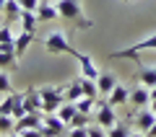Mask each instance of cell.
Returning a JSON list of instances; mask_svg holds the SVG:
<instances>
[{
    "label": "cell",
    "instance_id": "1",
    "mask_svg": "<svg viewBox=\"0 0 156 137\" xmlns=\"http://www.w3.org/2000/svg\"><path fill=\"white\" fill-rule=\"evenodd\" d=\"M57 3V11H60V18L70 21L76 28H91L94 21L83 13V5H81V0H55Z\"/></svg>",
    "mask_w": 156,
    "mask_h": 137
},
{
    "label": "cell",
    "instance_id": "2",
    "mask_svg": "<svg viewBox=\"0 0 156 137\" xmlns=\"http://www.w3.org/2000/svg\"><path fill=\"white\" fill-rule=\"evenodd\" d=\"M44 49L50 55H70V57H78V49L68 42L65 31H52L50 36H44Z\"/></svg>",
    "mask_w": 156,
    "mask_h": 137
},
{
    "label": "cell",
    "instance_id": "3",
    "mask_svg": "<svg viewBox=\"0 0 156 137\" xmlns=\"http://www.w3.org/2000/svg\"><path fill=\"white\" fill-rule=\"evenodd\" d=\"M39 93H42V111H44V114H55V111L65 104V88L62 85L39 88Z\"/></svg>",
    "mask_w": 156,
    "mask_h": 137
},
{
    "label": "cell",
    "instance_id": "4",
    "mask_svg": "<svg viewBox=\"0 0 156 137\" xmlns=\"http://www.w3.org/2000/svg\"><path fill=\"white\" fill-rule=\"evenodd\" d=\"M148 49H156V34H151V36H146V39H140V42L130 44V47H125V49L112 52V57H115V60H125V57H133V60H135L140 52H148Z\"/></svg>",
    "mask_w": 156,
    "mask_h": 137
},
{
    "label": "cell",
    "instance_id": "5",
    "mask_svg": "<svg viewBox=\"0 0 156 137\" xmlns=\"http://www.w3.org/2000/svg\"><path fill=\"white\" fill-rule=\"evenodd\" d=\"M94 122L96 124H101L104 129H109V127L117 124V114H115V106L109 104V101L101 96L99 101H96V114H94Z\"/></svg>",
    "mask_w": 156,
    "mask_h": 137
},
{
    "label": "cell",
    "instance_id": "6",
    "mask_svg": "<svg viewBox=\"0 0 156 137\" xmlns=\"http://www.w3.org/2000/svg\"><path fill=\"white\" fill-rule=\"evenodd\" d=\"M0 114H11L13 119H21L26 114V109H23V93H16V91L5 93V101L0 104Z\"/></svg>",
    "mask_w": 156,
    "mask_h": 137
},
{
    "label": "cell",
    "instance_id": "7",
    "mask_svg": "<svg viewBox=\"0 0 156 137\" xmlns=\"http://www.w3.org/2000/svg\"><path fill=\"white\" fill-rule=\"evenodd\" d=\"M39 132L44 137H57V135H68V124L55 114H44V122H42V127H39Z\"/></svg>",
    "mask_w": 156,
    "mask_h": 137
},
{
    "label": "cell",
    "instance_id": "8",
    "mask_svg": "<svg viewBox=\"0 0 156 137\" xmlns=\"http://www.w3.org/2000/svg\"><path fill=\"white\" fill-rule=\"evenodd\" d=\"M130 104L135 106V109H146V106H151V88L148 85H135L130 88Z\"/></svg>",
    "mask_w": 156,
    "mask_h": 137
},
{
    "label": "cell",
    "instance_id": "9",
    "mask_svg": "<svg viewBox=\"0 0 156 137\" xmlns=\"http://www.w3.org/2000/svg\"><path fill=\"white\" fill-rule=\"evenodd\" d=\"M154 122H156L154 109H138V111H135V116H133V124H135V129H138V132H148Z\"/></svg>",
    "mask_w": 156,
    "mask_h": 137
},
{
    "label": "cell",
    "instance_id": "10",
    "mask_svg": "<svg viewBox=\"0 0 156 137\" xmlns=\"http://www.w3.org/2000/svg\"><path fill=\"white\" fill-rule=\"evenodd\" d=\"M23 109H26V114L42 111V93H39V88H26L23 91Z\"/></svg>",
    "mask_w": 156,
    "mask_h": 137
},
{
    "label": "cell",
    "instance_id": "11",
    "mask_svg": "<svg viewBox=\"0 0 156 137\" xmlns=\"http://www.w3.org/2000/svg\"><path fill=\"white\" fill-rule=\"evenodd\" d=\"M37 18H39V21H55V18H60V11H57V3H52V0H39Z\"/></svg>",
    "mask_w": 156,
    "mask_h": 137
},
{
    "label": "cell",
    "instance_id": "12",
    "mask_svg": "<svg viewBox=\"0 0 156 137\" xmlns=\"http://www.w3.org/2000/svg\"><path fill=\"white\" fill-rule=\"evenodd\" d=\"M135 65H138V78H140V83L148 85V88H154V85H156V65H143L138 57H135Z\"/></svg>",
    "mask_w": 156,
    "mask_h": 137
},
{
    "label": "cell",
    "instance_id": "13",
    "mask_svg": "<svg viewBox=\"0 0 156 137\" xmlns=\"http://www.w3.org/2000/svg\"><path fill=\"white\" fill-rule=\"evenodd\" d=\"M76 60L81 62V75L91 78V80H96V78L101 75V70H99V67L94 65V60H91L89 55H81V52H78V57H76Z\"/></svg>",
    "mask_w": 156,
    "mask_h": 137
},
{
    "label": "cell",
    "instance_id": "14",
    "mask_svg": "<svg viewBox=\"0 0 156 137\" xmlns=\"http://www.w3.org/2000/svg\"><path fill=\"white\" fill-rule=\"evenodd\" d=\"M117 85V75L115 72H101L99 78H96V88H99V96H109L112 93V88Z\"/></svg>",
    "mask_w": 156,
    "mask_h": 137
},
{
    "label": "cell",
    "instance_id": "15",
    "mask_svg": "<svg viewBox=\"0 0 156 137\" xmlns=\"http://www.w3.org/2000/svg\"><path fill=\"white\" fill-rule=\"evenodd\" d=\"M104 99L109 101L112 106H122V104H128V101H130V88H125V85H120V83H117V85L112 88V93L104 96Z\"/></svg>",
    "mask_w": 156,
    "mask_h": 137
},
{
    "label": "cell",
    "instance_id": "16",
    "mask_svg": "<svg viewBox=\"0 0 156 137\" xmlns=\"http://www.w3.org/2000/svg\"><path fill=\"white\" fill-rule=\"evenodd\" d=\"M34 39H37V34H34V31H21V34L16 36V55H18V57L29 49V44H31Z\"/></svg>",
    "mask_w": 156,
    "mask_h": 137
},
{
    "label": "cell",
    "instance_id": "17",
    "mask_svg": "<svg viewBox=\"0 0 156 137\" xmlns=\"http://www.w3.org/2000/svg\"><path fill=\"white\" fill-rule=\"evenodd\" d=\"M65 99L68 101L83 99V83H81V78H76L73 83H68V85H65Z\"/></svg>",
    "mask_w": 156,
    "mask_h": 137
},
{
    "label": "cell",
    "instance_id": "18",
    "mask_svg": "<svg viewBox=\"0 0 156 137\" xmlns=\"http://www.w3.org/2000/svg\"><path fill=\"white\" fill-rule=\"evenodd\" d=\"M3 13H5L8 21H18V18H21V13H23V8H21V3H18V0H5Z\"/></svg>",
    "mask_w": 156,
    "mask_h": 137
},
{
    "label": "cell",
    "instance_id": "19",
    "mask_svg": "<svg viewBox=\"0 0 156 137\" xmlns=\"http://www.w3.org/2000/svg\"><path fill=\"white\" fill-rule=\"evenodd\" d=\"M18 21H21L23 31H37V23H39V18H37V13H34V11H23Z\"/></svg>",
    "mask_w": 156,
    "mask_h": 137
},
{
    "label": "cell",
    "instance_id": "20",
    "mask_svg": "<svg viewBox=\"0 0 156 137\" xmlns=\"http://www.w3.org/2000/svg\"><path fill=\"white\" fill-rule=\"evenodd\" d=\"M76 114H78V109H76V104H73V101H68V104H62L60 109H57V116H60L65 124H70Z\"/></svg>",
    "mask_w": 156,
    "mask_h": 137
},
{
    "label": "cell",
    "instance_id": "21",
    "mask_svg": "<svg viewBox=\"0 0 156 137\" xmlns=\"http://www.w3.org/2000/svg\"><path fill=\"white\" fill-rule=\"evenodd\" d=\"M13 132H16V119H13L11 114H0V135L8 137V135H13Z\"/></svg>",
    "mask_w": 156,
    "mask_h": 137
},
{
    "label": "cell",
    "instance_id": "22",
    "mask_svg": "<svg viewBox=\"0 0 156 137\" xmlns=\"http://www.w3.org/2000/svg\"><path fill=\"white\" fill-rule=\"evenodd\" d=\"M16 65H18L16 52H0V70H13Z\"/></svg>",
    "mask_w": 156,
    "mask_h": 137
},
{
    "label": "cell",
    "instance_id": "23",
    "mask_svg": "<svg viewBox=\"0 0 156 137\" xmlns=\"http://www.w3.org/2000/svg\"><path fill=\"white\" fill-rule=\"evenodd\" d=\"M107 135L109 137H130V122H117L115 127L107 129Z\"/></svg>",
    "mask_w": 156,
    "mask_h": 137
},
{
    "label": "cell",
    "instance_id": "24",
    "mask_svg": "<svg viewBox=\"0 0 156 137\" xmlns=\"http://www.w3.org/2000/svg\"><path fill=\"white\" fill-rule=\"evenodd\" d=\"M89 124H94V116H91V114H83V111H78L68 127H89Z\"/></svg>",
    "mask_w": 156,
    "mask_h": 137
},
{
    "label": "cell",
    "instance_id": "25",
    "mask_svg": "<svg viewBox=\"0 0 156 137\" xmlns=\"http://www.w3.org/2000/svg\"><path fill=\"white\" fill-rule=\"evenodd\" d=\"M73 104H76V109H78V111H83V114H91V109H94L96 99H91V96H83V99L73 101Z\"/></svg>",
    "mask_w": 156,
    "mask_h": 137
},
{
    "label": "cell",
    "instance_id": "26",
    "mask_svg": "<svg viewBox=\"0 0 156 137\" xmlns=\"http://www.w3.org/2000/svg\"><path fill=\"white\" fill-rule=\"evenodd\" d=\"M11 78L5 75V70H0V93H11Z\"/></svg>",
    "mask_w": 156,
    "mask_h": 137
},
{
    "label": "cell",
    "instance_id": "27",
    "mask_svg": "<svg viewBox=\"0 0 156 137\" xmlns=\"http://www.w3.org/2000/svg\"><path fill=\"white\" fill-rule=\"evenodd\" d=\"M68 137H89V127H68Z\"/></svg>",
    "mask_w": 156,
    "mask_h": 137
},
{
    "label": "cell",
    "instance_id": "28",
    "mask_svg": "<svg viewBox=\"0 0 156 137\" xmlns=\"http://www.w3.org/2000/svg\"><path fill=\"white\" fill-rule=\"evenodd\" d=\"M89 137H109L101 124H89Z\"/></svg>",
    "mask_w": 156,
    "mask_h": 137
},
{
    "label": "cell",
    "instance_id": "29",
    "mask_svg": "<svg viewBox=\"0 0 156 137\" xmlns=\"http://www.w3.org/2000/svg\"><path fill=\"white\" fill-rule=\"evenodd\" d=\"M18 3H21L23 11H34L37 13V8H39V0H18Z\"/></svg>",
    "mask_w": 156,
    "mask_h": 137
},
{
    "label": "cell",
    "instance_id": "30",
    "mask_svg": "<svg viewBox=\"0 0 156 137\" xmlns=\"http://www.w3.org/2000/svg\"><path fill=\"white\" fill-rule=\"evenodd\" d=\"M0 42H13V34H11V28H8V26L0 28Z\"/></svg>",
    "mask_w": 156,
    "mask_h": 137
},
{
    "label": "cell",
    "instance_id": "31",
    "mask_svg": "<svg viewBox=\"0 0 156 137\" xmlns=\"http://www.w3.org/2000/svg\"><path fill=\"white\" fill-rule=\"evenodd\" d=\"M18 135H21V137H44L39 129H23V132H18Z\"/></svg>",
    "mask_w": 156,
    "mask_h": 137
},
{
    "label": "cell",
    "instance_id": "32",
    "mask_svg": "<svg viewBox=\"0 0 156 137\" xmlns=\"http://www.w3.org/2000/svg\"><path fill=\"white\" fill-rule=\"evenodd\" d=\"M146 135H148V137H156V122H154V124H151V129L146 132Z\"/></svg>",
    "mask_w": 156,
    "mask_h": 137
},
{
    "label": "cell",
    "instance_id": "33",
    "mask_svg": "<svg viewBox=\"0 0 156 137\" xmlns=\"http://www.w3.org/2000/svg\"><path fill=\"white\" fill-rule=\"evenodd\" d=\"M130 137H148V135H146V132H138V135H133V132H130Z\"/></svg>",
    "mask_w": 156,
    "mask_h": 137
},
{
    "label": "cell",
    "instance_id": "34",
    "mask_svg": "<svg viewBox=\"0 0 156 137\" xmlns=\"http://www.w3.org/2000/svg\"><path fill=\"white\" fill-rule=\"evenodd\" d=\"M151 109H154V114H156V99H154V101H151Z\"/></svg>",
    "mask_w": 156,
    "mask_h": 137
},
{
    "label": "cell",
    "instance_id": "35",
    "mask_svg": "<svg viewBox=\"0 0 156 137\" xmlns=\"http://www.w3.org/2000/svg\"><path fill=\"white\" fill-rule=\"evenodd\" d=\"M8 137H21V135H18V132H13V135H8Z\"/></svg>",
    "mask_w": 156,
    "mask_h": 137
},
{
    "label": "cell",
    "instance_id": "36",
    "mask_svg": "<svg viewBox=\"0 0 156 137\" xmlns=\"http://www.w3.org/2000/svg\"><path fill=\"white\" fill-rule=\"evenodd\" d=\"M3 5H5V0H0V11H3Z\"/></svg>",
    "mask_w": 156,
    "mask_h": 137
},
{
    "label": "cell",
    "instance_id": "37",
    "mask_svg": "<svg viewBox=\"0 0 156 137\" xmlns=\"http://www.w3.org/2000/svg\"><path fill=\"white\" fill-rule=\"evenodd\" d=\"M57 137H68V135H57Z\"/></svg>",
    "mask_w": 156,
    "mask_h": 137
}]
</instances>
